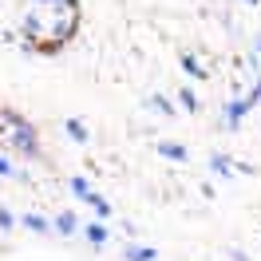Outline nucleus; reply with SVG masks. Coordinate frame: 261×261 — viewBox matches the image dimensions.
<instances>
[{
	"instance_id": "obj_11",
	"label": "nucleus",
	"mask_w": 261,
	"mask_h": 261,
	"mask_svg": "<svg viewBox=\"0 0 261 261\" xmlns=\"http://www.w3.org/2000/svg\"><path fill=\"white\" fill-rule=\"evenodd\" d=\"M64 130L71 135V139H75V143H87V139H91V135H87V127H83L80 119H67V123H64Z\"/></svg>"
},
{
	"instance_id": "obj_16",
	"label": "nucleus",
	"mask_w": 261,
	"mask_h": 261,
	"mask_svg": "<svg viewBox=\"0 0 261 261\" xmlns=\"http://www.w3.org/2000/svg\"><path fill=\"white\" fill-rule=\"evenodd\" d=\"M253 51H257V56H261V36H257V40H253Z\"/></svg>"
},
{
	"instance_id": "obj_17",
	"label": "nucleus",
	"mask_w": 261,
	"mask_h": 261,
	"mask_svg": "<svg viewBox=\"0 0 261 261\" xmlns=\"http://www.w3.org/2000/svg\"><path fill=\"white\" fill-rule=\"evenodd\" d=\"M245 4H257V0H245Z\"/></svg>"
},
{
	"instance_id": "obj_9",
	"label": "nucleus",
	"mask_w": 261,
	"mask_h": 261,
	"mask_svg": "<svg viewBox=\"0 0 261 261\" xmlns=\"http://www.w3.org/2000/svg\"><path fill=\"white\" fill-rule=\"evenodd\" d=\"M24 226L32 229V233H51V222L40 218V214H24Z\"/></svg>"
},
{
	"instance_id": "obj_14",
	"label": "nucleus",
	"mask_w": 261,
	"mask_h": 261,
	"mask_svg": "<svg viewBox=\"0 0 261 261\" xmlns=\"http://www.w3.org/2000/svg\"><path fill=\"white\" fill-rule=\"evenodd\" d=\"M0 178H20V170H16L12 163H8L4 154H0Z\"/></svg>"
},
{
	"instance_id": "obj_15",
	"label": "nucleus",
	"mask_w": 261,
	"mask_h": 261,
	"mask_svg": "<svg viewBox=\"0 0 261 261\" xmlns=\"http://www.w3.org/2000/svg\"><path fill=\"white\" fill-rule=\"evenodd\" d=\"M12 226H16V218H12L8 210H0V229H12Z\"/></svg>"
},
{
	"instance_id": "obj_7",
	"label": "nucleus",
	"mask_w": 261,
	"mask_h": 261,
	"mask_svg": "<svg viewBox=\"0 0 261 261\" xmlns=\"http://www.w3.org/2000/svg\"><path fill=\"white\" fill-rule=\"evenodd\" d=\"M67 190H71V194L80 198V202H87V198L95 194V190L87 186V178H80V174H75V178H67Z\"/></svg>"
},
{
	"instance_id": "obj_3",
	"label": "nucleus",
	"mask_w": 261,
	"mask_h": 261,
	"mask_svg": "<svg viewBox=\"0 0 261 261\" xmlns=\"http://www.w3.org/2000/svg\"><path fill=\"white\" fill-rule=\"evenodd\" d=\"M83 233H87V242L95 245V249H103V245L111 242V229L103 226V222H91V226H83Z\"/></svg>"
},
{
	"instance_id": "obj_5",
	"label": "nucleus",
	"mask_w": 261,
	"mask_h": 261,
	"mask_svg": "<svg viewBox=\"0 0 261 261\" xmlns=\"http://www.w3.org/2000/svg\"><path fill=\"white\" fill-rule=\"evenodd\" d=\"M159 154H163V159H174V163H186V159H190V150L182 147V143H174V139L159 143Z\"/></svg>"
},
{
	"instance_id": "obj_10",
	"label": "nucleus",
	"mask_w": 261,
	"mask_h": 261,
	"mask_svg": "<svg viewBox=\"0 0 261 261\" xmlns=\"http://www.w3.org/2000/svg\"><path fill=\"white\" fill-rule=\"evenodd\" d=\"M159 253L150 245H127V261H154Z\"/></svg>"
},
{
	"instance_id": "obj_12",
	"label": "nucleus",
	"mask_w": 261,
	"mask_h": 261,
	"mask_svg": "<svg viewBox=\"0 0 261 261\" xmlns=\"http://www.w3.org/2000/svg\"><path fill=\"white\" fill-rule=\"evenodd\" d=\"M178 103H182L190 115L198 111V95H194V87H190V83H186V87H178Z\"/></svg>"
},
{
	"instance_id": "obj_6",
	"label": "nucleus",
	"mask_w": 261,
	"mask_h": 261,
	"mask_svg": "<svg viewBox=\"0 0 261 261\" xmlns=\"http://www.w3.org/2000/svg\"><path fill=\"white\" fill-rule=\"evenodd\" d=\"M56 229H60V233H64V238H71V233H80V218H75V214H71V210H64V214H60V218H56Z\"/></svg>"
},
{
	"instance_id": "obj_2",
	"label": "nucleus",
	"mask_w": 261,
	"mask_h": 261,
	"mask_svg": "<svg viewBox=\"0 0 261 261\" xmlns=\"http://www.w3.org/2000/svg\"><path fill=\"white\" fill-rule=\"evenodd\" d=\"M245 111H249V99H245V95L229 99V103H226V111H222V115H226L222 123H226V127H233V130H238V127H242V123H245Z\"/></svg>"
},
{
	"instance_id": "obj_4",
	"label": "nucleus",
	"mask_w": 261,
	"mask_h": 261,
	"mask_svg": "<svg viewBox=\"0 0 261 261\" xmlns=\"http://www.w3.org/2000/svg\"><path fill=\"white\" fill-rule=\"evenodd\" d=\"M178 64H182V71H186L190 80H206V64H202V60H194L190 51H182V56H178Z\"/></svg>"
},
{
	"instance_id": "obj_13",
	"label": "nucleus",
	"mask_w": 261,
	"mask_h": 261,
	"mask_svg": "<svg viewBox=\"0 0 261 261\" xmlns=\"http://www.w3.org/2000/svg\"><path fill=\"white\" fill-rule=\"evenodd\" d=\"M150 107H159V111H163V115H170V119L178 115V107H174V99H166V95H150Z\"/></svg>"
},
{
	"instance_id": "obj_1",
	"label": "nucleus",
	"mask_w": 261,
	"mask_h": 261,
	"mask_svg": "<svg viewBox=\"0 0 261 261\" xmlns=\"http://www.w3.org/2000/svg\"><path fill=\"white\" fill-rule=\"evenodd\" d=\"M4 127H8V135H12V147L20 150V154H28V159H36L40 154V147H36V130L20 119V115H4Z\"/></svg>"
},
{
	"instance_id": "obj_8",
	"label": "nucleus",
	"mask_w": 261,
	"mask_h": 261,
	"mask_svg": "<svg viewBox=\"0 0 261 261\" xmlns=\"http://www.w3.org/2000/svg\"><path fill=\"white\" fill-rule=\"evenodd\" d=\"M87 206L95 210V218H99V222H107V218H111V202H107V198L91 194V198H87Z\"/></svg>"
}]
</instances>
